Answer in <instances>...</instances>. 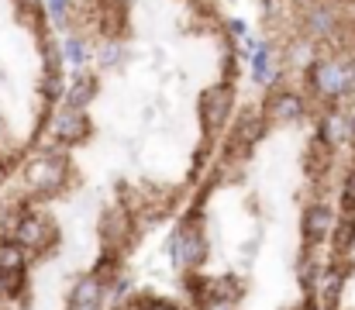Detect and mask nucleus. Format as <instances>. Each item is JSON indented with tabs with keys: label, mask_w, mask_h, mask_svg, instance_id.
I'll return each instance as SVG.
<instances>
[{
	"label": "nucleus",
	"mask_w": 355,
	"mask_h": 310,
	"mask_svg": "<svg viewBox=\"0 0 355 310\" xmlns=\"http://www.w3.org/2000/svg\"><path fill=\"white\" fill-rule=\"evenodd\" d=\"M232 107H235V90L232 83H218V87H207L197 101V114H200V124L207 135H218L228 117H232Z\"/></svg>",
	"instance_id": "1"
},
{
	"label": "nucleus",
	"mask_w": 355,
	"mask_h": 310,
	"mask_svg": "<svg viewBox=\"0 0 355 310\" xmlns=\"http://www.w3.org/2000/svg\"><path fill=\"white\" fill-rule=\"evenodd\" d=\"M173 259L183 262L187 269H200L204 259H207V238L200 231V214L183 221L173 234Z\"/></svg>",
	"instance_id": "2"
},
{
	"label": "nucleus",
	"mask_w": 355,
	"mask_h": 310,
	"mask_svg": "<svg viewBox=\"0 0 355 310\" xmlns=\"http://www.w3.org/2000/svg\"><path fill=\"white\" fill-rule=\"evenodd\" d=\"M55 224L45 217V214H24L21 221H17V227H14V241L21 245V248H31L35 255H45L52 245H55Z\"/></svg>",
	"instance_id": "3"
},
{
	"label": "nucleus",
	"mask_w": 355,
	"mask_h": 310,
	"mask_svg": "<svg viewBox=\"0 0 355 310\" xmlns=\"http://www.w3.org/2000/svg\"><path fill=\"white\" fill-rule=\"evenodd\" d=\"M28 183L35 187V193L38 197H52V193H59V187H62V176H66V155H42L38 162H31L28 166Z\"/></svg>",
	"instance_id": "4"
},
{
	"label": "nucleus",
	"mask_w": 355,
	"mask_h": 310,
	"mask_svg": "<svg viewBox=\"0 0 355 310\" xmlns=\"http://www.w3.org/2000/svg\"><path fill=\"white\" fill-rule=\"evenodd\" d=\"M307 83L321 97H342L349 90V73L338 62H314L307 73Z\"/></svg>",
	"instance_id": "5"
},
{
	"label": "nucleus",
	"mask_w": 355,
	"mask_h": 310,
	"mask_svg": "<svg viewBox=\"0 0 355 310\" xmlns=\"http://www.w3.org/2000/svg\"><path fill=\"white\" fill-rule=\"evenodd\" d=\"M97 231H101V241H104V248H128L131 245V231H135V224H131V210H107V214H101V224H97Z\"/></svg>",
	"instance_id": "6"
},
{
	"label": "nucleus",
	"mask_w": 355,
	"mask_h": 310,
	"mask_svg": "<svg viewBox=\"0 0 355 310\" xmlns=\"http://www.w3.org/2000/svg\"><path fill=\"white\" fill-rule=\"evenodd\" d=\"M331 227H335V214L331 207L324 204H311L300 217V231H304V245L307 248H318L321 241L331 238Z\"/></svg>",
	"instance_id": "7"
},
{
	"label": "nucleus",
	"mask_w": 355,
	"mask_h": 310,
	"mask_svg": "<svg viewBox=\"0 0 355 310\" xmlns=\"http://www.w3.org/2000/svg\"><path fill=\"white\" fill-rule=\"evenodd\" d=\"M262 117H266L269 124H293V121L304 117V101H300L297 94H290V90H272V94L266 97Z\"/></svg>",
	"instance_id": "8"
},
{
	"label": "nucleus",
	"mask_w": 355,
	"mask_h": 310,
	"mask_svg": "<svg viewBox=\"0 0 355 310\" xmlns=\"http://www.w3.org/2000/svg\"><path fill=\"white\" fill-rule=\"evenodd\" d=\"M52 135H55V141H62V145H76V141L90 138V117H87L83 110L66 107V110L55 114V121H52Z\"/></svg>",
	"instance_id": "9"
},
{
	"label": "nucleus",
	"mask_w": 355,
	"mask_h": 310,
	"mask_svg": "<svg viewBox=\"0 0 355 310\" xmlns=\"http://www.w3.org/2000/svg\"><path fill=\"white\" fill-rule=\"evenodd\" d=\"M331 162H335V141L324 138V135H314L311 145H307V159H304L307 173L318 180V176H324L331 169Z\"/></svg>",
	"instance_id": "10"
},
{
	"label": "nucleus",
	"mask_w": 355,
	"mask_h": 310,
	"mask_svg": "<svg viewBox=\"0 0 355 310\" xmlns=\"http://www.w3.org/2000/svg\"><path fill=\"white\" fill-rule=\"evenodd\" d=\"M104 283L90 273L87 279H80L76 286H73V297H69V307H80V310H97L101 307V300H104Z\"/></svg>",
	"instance_id": "11"
},
{
	"label": "nucleus",
	"mask_w": 355,
	"mask_h": 310,
	"mask_svg": "<svg viewBox=\"0 0 355 310\" xmlns=\"http://www.w3.org/2000/svg\"><path fill=\"white\" fill-rule=\"evenodd\" d=\"M304 28H307V35H314V38L331 35V31H335V7H331V3H314V7L307 10V17H304Z\"/></svg>",
	"instance_id": "12"
},
{
	"label": "nucleus",
	"mask_w": 355,
	"mask_h": 310,
	"mask_svg": "<svg viewBox=\"0 0 355 310\" xmlns=\"http://www.w3.org/2000/svg\"><path fill=\"white\" fill-rule=\"evenodd\" d=\"M97 97V76H90V73H80L76 76V83L66 90V107H73V110H83L87 103H94Z\"/></svg>",
	"instance_id": "13"
},
{
	"label": "nucleus",
	"mask_w": 355,
	"mask_h": 310,
	"mask_svg": "<svg viewBox=\"0 0 355 310\" xmlns=\"http://www.w3.org/2000/svg\"><path fill=\"white\" fill-rule=\"evenodd\" d=\"M241 279L238 276H214L211 283H207V297H204V304L207 300H228V304H235L238 297H241ZM200 307V304H197Z\"/></svg>",
	"instance_id": "14"
},
{
	"label": "nucleus",
	"mask_w": 355,
	"mask_h": 310,
	"mask_svg": "<svg viewBox=\"0 0 355 310\" xmlns=\"http://www.w3.org/2000/svg\"><path fill=\"white\" fill-rule=\"evenodd\" d=\"M331 245H335V255H349L355 248V214H345L342 221H335Z\"/></svg>",
	"instance_id": "15"
},
{
	"label": "nucleus",
	"mask_w": 355,
	"mask_h": 310,
	"mask_svg": "<svg viewBox=\"0 0 355 310\" xmlns=\"http://www.w3.org/2000/svg\"><path fill=\"white\" fill-rule=\"evenodd\" d=\"M266 128H269V121H266V117H259V114H241L232 135L245 138L248 145H255V141H262V138H266Z\"/></svg>",
	"instance_id": "16"
},
{
	"label": "nucleus",
	"mask_w": 355,
	"mask_h": 310,
	"mask_svg": "<svg viewBox=\"0 0 355 310\" xmlns=\"http://www.w3.org/2000/svg\"><path fill=\"white\" fill-rule=\"evenodd\" d=\"M121 273V252H114V248H104V255L97 259V266H94V276L104 283V286H111L114 279H118Z\"/></svg>",
	"instance_id": "17"
},
{
	"label": "nucleus",
	"mask_w": 355,
	"mask_h": 310,
	"mask_svg": "<svg viewBox=\"0 0 355 310\" xmlns=\"http://www.w3.org/2000/svg\"><path fill=\"white\" fill-rule=\"evenodd\" d=\"M318 279H321V266H318L314 255L304 252V259L297 262V283H300L307 293H314V290H318Z\"/></svg>",
	"instance_id": "18"
},
{
	"label": "nucleus",
	"mask_w": 355,
	"mask_h": 310,
	"mask_svg": "<svg viewBox=\"0 0 355 310\" xmlns=\"http://www.w3.org/2000/svg\"><path fill=\"white\" fill-rule=\"evenodd\" d=\"M252 148H255V145H248L245 138L228 135V141H225V152H221V155H225V162H228V166H241V162H248V159H252Z\"/></svg>",
	"instance_id": "19"
},
{
	"label": "nucleus",
	"mask_w": 355,
	"mask_h": 310,
	"mask_svg": "<svg viewBox=\"0 0 355 310\" xmlns=\"http://www.w3.org/2000/svg\"><path fill=\"white\" fill-rule=\"evenodd\" d=\"M42 97L49 103H59L66 97V83H62V69H45L42 76Z\"/></svg>",
	"instance_id": "20"
},
{
	"label": "nucleus",
	"mask_w": 355,
	"mask_h": 310,
	"mask_svg": "<svg viewBox=\"0 0 355 310\" xmlns=\"http://www.w3.org/2000/svg\"><path fill=\"white\" fill-rule=\"evenodd\" d=\"M3 269H24V248L17 241H0V273Z\"/></svg>",
	"instance_id": "21"
},
{
	"label": "nucleus",
	"mask_w": 355,
	"mask_h": 310,
	"mask_svg": "<svg viewBox=\"0 0 355 310\" xmlns=\"http://www.w3.org/2000/svg\"><path fill=\"white\" fill-rule=\"evenodd\" d=\"M252 76H255L259 83H269V80H272V69H269V49H262V45L252 49Z\"/></svg>",
	"instance_id": "22"
},
{
	"label": "nucleus",
	"mask_w": 355,
	"mask_h": 310,
	"mask_svg": "<svg viewBox=\"0 0 355 310\" xmlns=\"http://www.w3.org/2000/svg\"><path fill=\"white\" fill-rule=\"evenodd\" d=\"M207 283H211V279H207V276H200L197 269H190V273H187L183 286H187V293H190V300H193V304H204V297H207Z\"/></svg>",
	"instance_id": "23"
},
{
	"label": "nucleus",
	"mask_w": 355,
	"mask_h": 310,
	"mask_svg": "<svg viewBox=\"0 0 355 310\" xmlns=\"http://www.w3.org/2000/svg\"><path fill=\"white\" fill-rule=\"evenodd\" d=\"M45 14H49V21L59 28V24H66V17H69V0H45Z\"/></svg>",
	"instance_id": "24"
},
{
	"label": "nucleus",
	"mask_w": 355,
	"mask_h": 310,
	"mask_svg": "<svg viewBox=\"0 0 355 310\" xmlns=\"http://www.w3.org/2000/svg\"><path fill=\"white\" fill-rule=\"evenodd\" d=\"M3 290L7 297H17L24 290V269H3Z\"/></svg>",
	"instance_id": "25"
},
{
	"label": "nucleus",
	"mask_w": 355,
	"mask_h": 310,
	"mask_svg": "<svg viewBox=\"0 0 355 310\" xmlns=\"http://www.w3.org/2000/svg\"><path fill=\"white\" fill-rule=\"evenodd\" d=\"M342 214H355V169L342 183Z\"/></svg>",
	"instance_id": "26"
},
{
	"label": "nucleus",
	"mask_w": 355,
	"mask_h": 310,
	"mask_svg": "<svg viewBox=\"0 0 355 310\" xmlns=\"http://www.w3.org/2000/svg\"><path fill=\"white\" fill-rule=\"evenodd\" d=\"M131 310H180V307L169 304V300H159V297H138Z\"/></svg>",
	"instance_id": "27"
},
{
	"label": "nucleus",
	"mask_w": 355,
	"mask_h": 310,
	"mask_svg": "<svg viewBox=\"0 0 355 310\" xmlns=\"http://www.w3.org/2000/svg\"><path fill=\"white\" fill-rule=\"evenodd\" d=\"M66 59L76 62V66H83V62H87V45H83L80 38H69V42H66Z\"/></svg>",
	"instance_id": "28"
},
{
	"label": "nucleus",
	"mask_w": 355,
	"mask_h": 310,
	"mask_svg": "<svg viewBox=\"0 0 355 310\" xmlns=\"http://www.w3.org/2000/svg\"><path fill=\"white\" fill-rule=\"evenodd\" d=\"M42 55H45V69H62V52L52 42H42Z\"/></svg>",
	"instance_id": "29"
},
{
	"label": "nucleus",
	"mask_w": 355,
	"mask_h": 310,
	"mask_svg": "<svg viewBox=\"0 0 355 310\" xmlns=\"http://www.w3.org/2000/svg\"><path fill=\"white\" fill-rule=\"evenodd\" d=\"M101 59H104V66H114V62H121V59H124V52H121L118 45H107V49L101 52Z\"/></svg>",
	"instance_id": "30"
},
{
	"label": "nucleus",
	"mask_w": 355,
	"mask_h": 310,
	"mask_svg": "<svg viewBox=\"0 0 355 310\" xmlns=\"http://www.w3.org/2000/svg\"><path fill=\"white\" fill-rule=\"evenodd\" d=\"M207 155H211V141H204V145L193 152V162H197V166H204V162H207Z\"/></svg>",
	"instance_id": "31"
},
{
	"label": "nucleus",
	"mask_w": 355,
	"mask_h": 310,
	"mask_svg": "<svg viewBox=\"0 0 355 310\" xmlns=\"http://www.w3.org/2000/svg\"><path fill=\"white\" fill-rule=\"evenodd\" d=\"M200 310H235V304H228V300H207V304H200Z\"/></svg>",
	"instance_id": "32"
},
{
	"label": "nucleus",
	"mask_w": 355,
	"mask_h": 310,
	"mask_svg": "<svg viewBox=\"0 0 355 310\" xmlns=\"http://www.w3.org/2000/svg\"><path fill=\"white\" fill-rule=\"evenodd\" d=\"M228 31H232V35H245V21H241V17H232V21H228Z\"/></svg>",
	"instance_id": "33"
},
{
	"label": "nucleus",
	"mask_w": 355,
	"mask_h": 310,
	"mask_svg": "<svg viewBox=\"0 0 355 310\" xmlns=\"http://www.w3.org/2000/svg\"><path fill=\"white\" fill-rule=\"evenodd\" d=\"M7 297V290H3V273H0V300Z\"/></svg>",
	"instance_id": "34"
},
{
	"label": "nucleus",
	"mask_w": 355,
	"mask_h": 310,
	"mask_svg": "<svg viewBox=\"0 0 355 310\" xmlns=\"http://www.w3.org/2000/svg\"><path fill=\"white\" fill-rule=\"evenodd\" d=\"M3 166H7V162H0V173H3Z\"/></svg>",
	"instance_id": "35"
},
{
	"label": "nucleus",
	"mask_w": 355,
	"mask_h": 310,
	"mask_svg": "<svg viewBox=\"0 0 355 310\" xmlns=\"http://www.w3.org/2000/svg\"><path fill=\"white\" fill-rule=\"evenodd\" d=\"M69 310H80V307H69Z\"/></svg>",
	"instance_id": "36"
}]
</instances>
